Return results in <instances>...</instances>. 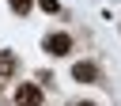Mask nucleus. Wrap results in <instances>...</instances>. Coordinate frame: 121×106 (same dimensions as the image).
Instances as JSON below:
<instances>
[{
	"mask_svg": "<svg viewBox=\"0 0 121 106\" xmlns=\"http://www.w3.org/2000/svg\"><path fill=\"white\" fill-rule=\"evenodd\" d=\"M45 49H49L53 57H64V53L72 49V38H68V34H49V38H45Z\"/></svg>",
	"mask_w": 121,
	"mask_h": 106,
	"instance_id": "nucleus-2",
	"label": "nucleus"
},
{
	"mask_svg": "<svg viewBox=\"0 0 121 106\" xmlns=\"http://www.w3.org/2000/svg\"><path fill=\"white\" fill-rule=\"evenodd\" d=\"M15 76V53L11 49H0V80Z\"/></svg>",
	"mask_w": 121,
	"mask_h": 106,
	"instance_id": "nucleus-4",
	"label": "nucleus"
},
{
	"mask_svg": "<svg viewBox=\"0 0 121 106\" xmlns=\"http://www.w3.org/2000/svg\"><path fill=\"white\" fill-rule=\"evenodd\" d=\"M79 106H95V102H79Z\"/></svg>",
	"mask_w": 121,
	"mask_h": 106,
	"instance_id": "nucleus-7",
	"label": "nucleus"
},
{
	"mask_svg": "<svg viewBox=\"0 0 121 106\" xmlns=\"http://www.w3.org/2000/svg\"><path fill=\"white\" fill-rule=\"evenodd\" d=\"M15 102H19V106H42V91H38L34 83H23V87L15 91Z\"/></svg>",
	"mask_w": 121,
	"mask_h": 106,
	"instance_id": "nucleus-1",
	"label": "nucleus"
},
{
	"mask_svg": "<svg viewBox=\"0 0 121 106\" xmlns=\"http://www.w3.org/2000/svg\"><path fill=\"white\" fill-rule=\"evenodd\" d=\"M38 4H42V11H57V8H60L57 0H38Z\"/></svg>",
	"mask_w": 121,
	"mask_h": 106,
	"instance_id": "nucleus-6",
	"label": "nucleus"
},
{
	"mask_svg": "<svg viewBox=\"0 0 121 106\" xmlns=\"http://www.w3.org/2000/svg\"><path fill=\"white\" fill-rule=\"evenodd\" d=\"M11 8H15L19 15H26V11H30V0H11Z\"/></svg>",
	"mask_w": 121,
	"mask_h": 106,
	"instance_id": "nucleus-5",
	"label": "nucleus"
},
{
	"mask_svg": "<svg viewBox=\"0 0 121 106\" xmlns=\"http://www.w3.org/2000/svg\"><path fill=\"white\" fill-rule=\"evenodd\" d=\"M95 76H98V68H95L91 61H79V64L72 68V80H79V83H95Z\"/></svg>",
	"mask_w": 121,
	"mask_h": 106,
	"instance_id": "nucleus-3",
	"label": "nucleus"
}]
</instances>
